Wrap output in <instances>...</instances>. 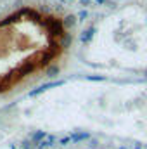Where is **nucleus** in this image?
Here are the masks:
<instances>
[{
    "instance_id": "f257e3e1",
    "label": "nucleus",
    "mask_w": 147,
    "mask_h": 149,
    "mask_svg": "<svg viewBox=\"0 0 147 149\" xmlns=\"http://www.w3.org/2000/svg\"><path fill=\"white\" fill-rule=\"evenodd\" d=\"M50 5L24 2L0 17V97L59 66L68 50V21Z\"/></svg>"
},
{
    "instance_id": "f03ea898",
    "label": "nucleus",
    "mask_w": 147,
    "mask_h": 149,
    "mask_svg": "<svg viewBox=\"0 0 147 149\" xmlns=\"http://www.w3.org/2000/svg\"><path fill=\"white\" fill-rule=\"evenodd\" d=\"M43 139H45V132H42V130H38V132H33V134L30 135V141H31V142H35V144H40V142H43Z\"/></svg>"
},
{
    "instance_id": "7ed1b4c3",
    "label": "nucleus",
    "mask_w": 147,
    "mask_h": 149,
    "mask_svg": "<svg viewBox=\"0 0 147 149\" xmlns=\"http://www.w3.org/2000/svg\"><path fill=\"white\" fill-rule=\"evenodd\" d=\"M21 149H37V144H35V142H31L30 139H26V141H23V142H21Z\"/></svg>"
}]
</instances>
